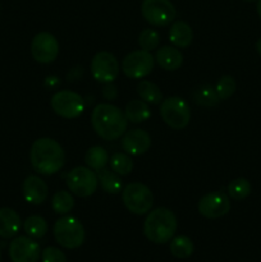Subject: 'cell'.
Listing matches in <instances>:
<instances>
[{
	"mask_svg": "<svg viewBox=\"0 0 261 262\" xmlns=\"http://www.w3.org/2000/svg\"><path fill=\"white\" fill-rule=\"evenodd\" d=\"M257 13H258V17L261 18V0H257Z\"/></svg>",
	"mask_w": 261,
	"mask_h": 262,
	"instance_id": "cell-35",
	"label": "cell"
},
{
	"mask_svg": "<svg viewBox=\"0 0 261 262\" xmlns=\"http://www.w3.org/2000/svg\"><path fill=\"white\" fill-rule=\"evenodd\" d=\"M110 158L107 151L104 147H100V146H94V147L89 148L84 156V161H86L87 166L92 170H101L109 163Z\"/></svg>",
	"mask_w": 261,
	"mask_h": 262,
	"instance_id": "cell-21",
	"label": "cell"
},
{
	"mask_svg": "<svg viewBox=\"0 0 261 262\" xmlns=\"http://www.w3.org/2000/svg\"><path fill=\"white\" fill-rule=\"evenodd\" d=\"M54 237L61 247L76 250L83 245L86 233L78 219L74 216H63L55 222Z\"/></svg>",
	"mask_w": 261,
	"mask_h": 262,
	"instance_id": "cell-4",
	"label": "cell"
},
{
	"mask_svg": "<svg viewBox=\"0 0 261 262\" xmlns=\"http://www.w3.org/2000/svg\"><path fill=\"white\" fill-rule=\"evenodd\" d=\"M50 105L55 114L66 119H74L84 110L83 97L69 90H63L54 94L50 100Z\"/></svg>",
	"mask_w": 261,
	"mask_h": 262,
	"instance_id": "cell-7",
	"label": "cell"
},
{
	"mask_svg": "<svg viewBox=\"0 0 261 262\" xmlns=\"http://www.w3.org/2000/svg\"><path fill=\"white\" fill-rule=\"evenodd\" d=\"M155 59L150 51L135 50L128 54L122 61V71L128 78L141 79L153 72Z\"/></svg>",
	"mask_w": 261,
	"mask_h": 262,
	"instance_id": "cell-10",
	"label": "cell"
},
{
	"mask_svg": "<svg viewBox=\"0 0 261 262\" xmlns=\"http://www.w3.org/2000/svg\"><path fill=\"white\" fill-rule=\"evenodd\" d=\"M235 87H237V84H235L234 78L232 76H223L217 81L215 90H216V94L220 100H228L235 92Z\"/></svg>",
	"mask_w": 261,
	"mask_h": 262,
	"instance_id": "cell-31",
	"label": "cell"
},
{
	"mask_svg": "<svg viewBox=\"0 0 261 262\" xmlns=\"http://www.w3.org/2000/svg\"><path fill=\"white\" fill-rule=\"evenodd\" d=\"M110 169L118 176H128L133 169V161L127 154L115 152L109 160Z\"/></svg>",
	"mask_w": 261,
	"mask_h": 262,
	"instance_id": "cell-28",
	"label": "cell"
},
{
	"mask_svg": "<svg viewBox=\"0 0 261 262\" xmlns=\"http://www.w3.org/2000/svg\"><path fill=\"white\" fill-rule=\"evenodd\" d=\"M67 186L69 191L78 197H89L96 192L99 179L92 169L86 166H77L67 177Z\"/></svg>",
	"mask_w": 261,
	"mask_h": 262,
	"instance_id": "cell-9",
	"label": "cell"
},
{
	"mask_svg": "<svg viewBox=\"0 0 261 262\" xmlns=\"http://www.w3.org/2000/svg\"><path fill=\"white\" fill-rule=\"evenodd\" d=\"M30 160L38 174L53 176L64 166L66 154L59 142L53 138H38L32 143Z\"/></svg>",
	"mask_w": 261,
	"mask_h": 262,
	"instance_id": "cell-1",
	"label": "cell"
},
{
	"mask_svg": "<svg viewBox=\"0 0 261 262\" xmlns=\"http://www.w3.org/2000/svg\"><path fill=\"white\" fill-rule=\"evenodd\" d=\"M193 242L186 235H178L171 239L170 252L176 258H181V260L188 258L193 253Z\"/></svg>",
	"mask_w": 261,
	"mask_h": 262,
	"instance_id": "cell-25",
	"label": "cell"
},
{
	"mask_svg": "<svg viewBox=\"0 0 261 262\" xmlns=\"http://www.w3.org/2000/svg\"><path fill=\"white\" fill-rule=\"evenodd\" d=\"M97 179H99L101 188L106 193L118 194L122 191V181L118 177V174L114 173L113 170L110 171L105 168L101 169V170H99V174H97Z\"/></svg>",
	"mask_w": 261,
	"mask_h": 262,
	"instance_id": "cell-22",
	"label": "cell"
},
{
	"mask_svg": "<svg viewBox=\"0 0 261 262\" xmlns=\"http://www.w3.org/2000/svg\"><path fill=\"white\" fill-rule=\"evenodd\" d=\"M176 230V215L166 207H159L148 212L143 223V233L146 238L156 245H164L171 241Z\"/></svg>",
	"mask_w": 261,
	"mask_h": 262,
	"instance_id": "cell-3",
	"label": "cell"
},
{
	"mask_svg": "<svg viewBox=\"0 0 261 262\" xmlns=\"http://www.w3.org/2000/svg\"><path fill=\"white\" fill-rule=\"evenodd\" d=\"M197 209L200 214L206 219H219L229 212V197L220 191L211 192L200 199Z\"/></svg>",
	"mask_w": 261,
	"mask_h": 262,
	"instance_id": "cell-13",
	"label": "cell"
},
{
	"mask_svg": "<svg viewBox=\"0 0 261 262\" xmlns=\"http://www.w3.org/2000/svg\"><path fill=\"white\" fill-rule=\"evenodd\" d=\"M245 2H256V0H245Z\"/></svg>",
	"mask_w": 261,
	"mask_h": 262,
	"instance_id": "cell-36",
	"label": "cell"
},
{
	"mask_svg": "<svg viewBox=\"0 0 261 262\" xmlns=\"http://www.w3.org/2000/svg\"><path fill=\"white\" fill-rule=\"evenodd\" d=\"M40 255V245L33 238L18 237L9 245V257L12 262H37Z\"/></svg>",
	"mask_w": 261,
	"mask_h": 262,
	"instance_id": "cell-14",
	"label": "cell"
},
{
	"mask_svg": "<svg viewBox=\"0 0 261 262\" xmlns=\"http://www.w3.org/2000/svg\"><path fill=\"white\" fill-rule=\"evenodd\" d=\"M141 13L146 22L158 27L170 25L176 18V8L170 0H143Z\"/></svg>",
	"mask_w": 261,
	"mask_h": 262,
	"instance_id": "cell-8",
	"label": "cell"
},
{
	"mask_svg": "<svg viewBox=\"0 0 261 262\" xmlns=\"http://www.w3.org/2000/svg\"><path fill=\"white\" fill-rule=\"evenodd\" d=\"M256 50H257V53L261 55V38H258L257 42H256Z\"/></svg>",
	"mask_w": 261,
	"mask_h": 262,
	"instance_id": "cell-34",
	"label": "cell"
},
{
	"mask_svg": "<svg viewBox=\"0 0 261 262\" xmlns=\"http://www.w3.org/2000/svg\"><path fill=\"white\" fill-rule=\"evenodd\" d=\"M42 262H67L63 251L56 247H46L41 253Z\"/></svg>",
	"mask_w": 261,
	"mask_h": 262,
	"instance_id": "cell-32",
	"label": "cell"
},
{
	"mask_svg": "<svg viewBox=\"0 0 261 262\" xmlns=\"http://www.w3.org/2000/svg\"><path fill=\"white\" fill-rule=\"evenodd\" d=\"M137 94L140 95L141 100L148 104L158 105L163 101V94L160 89L150 81H141L137 86Z\"/></svg>",
	"mask_w": 261,
	"mask_h": 262,
	"instance_id": "cell-24",
	"label": "cell"
},
{
	"mask_svg": "<svg viewBox=\"0 0 261 262\" xmlns=\"http://www.w3.org/2000/svg\"><path fill=\"white\" fill-rule=\"evenodd\" d=\"M159 42H160V36L151 28H146L138 36V45L145 51H153L154 49L158 48Z\"/></svg>",
	"mask_w": 261,
	"mask_h": 262,
	"instance_id": "cell-30",
	"label": "cell"
},
{
	"mask_svg": "<svg viewBox=\"0 0 261 262\" xmlns=\"http://www.w3.org/2000/svg\"><path fill=\"white\" fill-rule=\"evenodd\" d=\"M22 227V222L17 212L9 207L0 209V237L3 239H10L15 237Z\"/></svg>",
	"mask_w": 261,
	"mask_h": 262,
	"instance_id": "cell-17",
	"label": "cell"
},
{
	"mask_svg": "<svg viewBox=\"0 0 261 262\" xmlns=\"http://www.w3.org/2000/svg\"><path fill=\"white\" fill-rule=\"evenodd\" d=\"M193 99L196 104L205 107L216 106L217 102L220 101L219 96H217L216 94V90L211 86L199 87V89L193 92Z\"/></svg>",
	"mask_w": 261,
	"mask_h": 262,
	"instance_id": "cell-26",
	"label": "cell"
},
{
	"mask_svg": "<svg viewBox=\"0 0 261 262\" xmlns=\"http://www.w3.org/2000/svg\"><path fill=\"white\" fill-rule=\"evenodd\" d=\"M23 197L28 204L41 205L48 199L49 188L45 182L37 176H28L22 184Z\"/></svg>",
	"mask_w": 261,
	"mask_h": 262,
	"instance_id": "cell-16",
	"label": "cell"
},
{
	"mask_svg": "<svg viewBox=\"0 0 261 262\" xmlns=\"http://www.w3.org/2000/svg\"><path fill=\"white\" fill-rule=\"evenodd\" d=\"M92 77L101 83H112L119 74V63L109 51H100L91 60Z\"/></svg>",
	"mask_w": 261,
	"mask_h": 262,
	"instance_id": "cell-11",
	"label": "cell"
},
{
	"mask_svg": "<svg viewBox=\"0 0 261 262\" xmlns=\"http://www.w3.org/2000/svg\"><path fill=\"white\" fill-rule=\"evenodd\" d=\"M155 60L165 71H177L183 64V55L179 49L173 46H163L156 51Z\"/></svg>",
	"mask_w": 261,
	"mask_h": 262,
	"instance_id": "cell-18",
	"label": "cell"
},
{
	"mask_svg": "<svg viewBox=\"0 0 261 262\" xmlns=\"http://www.w3.org/2000/svg\"><path fill=\"white\" fill-rule=\"evenodd\" d=\"M0 258H2V253H0Z\"/></svg>",
	"mask_w": 261,
	"mask_h": 262,
	"instance_id": "cell-37",
	"label": "cell"
},
{
	"mask_svg": "<svg viewBox=\"0 0 261 262\" xmlns=\"http://www.w3.org/2000/svg\"><path fill=\"white\" fill-rule=\"evenodd\" d=\"M228 193L233 200L246 199L251 193V183L246 178H237L232 181L228 186Z\"/></svg>",
	"mask_w": 261,
	"mask_h": 262,
	"instance_id": "cell-29",
	"label": "cell"
},
{
	"mask_svg": "<svg viewBox=\"0 0 261 262\" xmlns=\"http://www.w3.org/2000/svg\"><path fill=\"white\" fill-rule=\"evenodd\" d=\"M122 199L128 211L135 215H145L150 212L154 204L151 189L142 183H129L122 192Z\"/></svg>",
	"mask_w": 261,
	"mask_h": 262,
	"instance_id": "cell-5",
	"label": "cell"
},
{
	"mask_svg": "<svg viewBox=\"0 0 261 262\" xmlns=\"http://www.w3.org/2000/svg\"><path fill=\"white\" fill-rule=\"evenodd\" d=\"M102 95H104L105 99L114 100L117 97V89L113 84L107 83V86H105L104 90H102Z\"/></svg>",
	"mask_w": 261,
	"mask_h": 262,
	"instance_id": "cell-33",
	"label": "cell"
},
{
	"mask_svg": "<svg viewBox=\"0 0 261 262\" xmlns=\"http://www.w3.org/2000/svg\"><path fill=\"white\" fill-rule=\"evenodd\" d=\"M124 114L128 122L142 123L151 117V110L143 100H132L125 106Z\"/></svg>",
	"mask_w": 261,
	"mask_h": 262,
	"instance_id": "cell-20",
	"label": "cell"
},
{
	"mask_svg": "<svg viewBox=\"0 0 261 262\" xmlns=\"http://www.w3.org/2000/svg\"><path fill=\"white\" fill-rule=\"evenodd\" d=\"M91 124L97 136L105 141H114L122 137L128 127L125 114L110 104H100L92 110Z\"/></svg>",
	"mask_w": 261,
	"mask_h": 262,
	"instance_id": "cell-2",
	"label": "cell"
},
{
	"mask_svg": "<svg viewBox=\"0 0 261 262\" xmlns=\"http://www.w3.org/2000/svg\"><path fill=\"white\" fill-rule=\"evenodd\" d=\"M169 40L177 48H188L193 41V31H192L191 26L183 20L174 22L169 31Z\"/></svg>",
	"mask_w": 261,
	"mask_h": 262,
	"instance_id": "cell-19",
	"label": "cell"
},
{
	"mask_svg": "<svg viewBox=\"0 0 261 262\" xmlns=\"http://www.w3.org/2000/svg\"><path fill=\"white\" fill-rule=\"evenodd\" d=\"M122 148L129 155H142L151 147V137L146 130H128L122 138Z\"/></svg>",
	"mask_w": 261,
	"mask_h": 262,
	"instance_id": "cell-15",
	"label": "cell"
},
{
	"mask_svg": "<svg viewBox=\"0 0 261 262\" xmlns=\"http://www.w3.org/2000/svg\"><path fill=\"white\" fill-rule=\"evenodd\" d=\"M31 54L41 64H50L58 58L59 42L55 36L49 32H40L32 38Z\"/></svg>",
	"mask_w": 261,
	"mask_h": 262,
	"instance_id": "cell-12",
	"label": "cell"
},
{
	"mask_svg": "<svg viewBox=\"0 0 261 262\" xmlns=\"http://www.w3.org/2000/svg\"><path fill=\"white\" fill-rule=\"evenodd\" d=\"M160 117L173 129H183L191 120V107L182 97H168L161 101Z\"/></svg>",
	"mask_w": 261,
	"mask_h": 262,
	"instance_id": "cell-6",
	"label": "cell"
},
{
	"mask_svg": "<svg viewBox=\"0 0 261 262\" xmlns=\"http://www.w3.org/2000/svg\"><path fill=\"white\" fill-rule=\"evenodd\" d=\"M74 200L69 192L59 191L51 199V207L58 215H66L73 209Z\"/></svg>",
	"mask_w": 261,
	"mask_h": 262,
	"instance_id": "cell-27",
	"label": "cell"
},
{
	"mask_svg": "<svg viewBox=\"0 0 261 262\" xmlns=\"http://www.w3.org/2000/svg\"><path fill=\"white\" fill-rule=\"evenodd\" d=\"M23 229H25L26 234L33 239H40V238L45 237L48 233V223L44 217L37 216V215H32V216L27 217L23 223Z\"/></svg>",
	"mask_w": 261,
	"mask_h": 262,
	"instance_id": "cell-23",
	"label": "cell"
}]
</instances>
